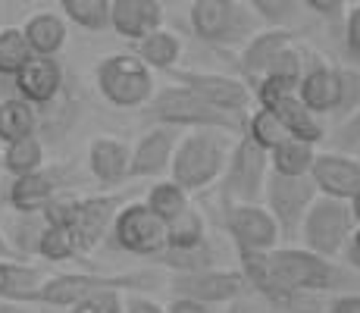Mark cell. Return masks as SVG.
Returning <instances> with one entry per match:
<instances>
[{
    "label": "cell",
    "mask_w": 360,
    "mask_h": 313,
    "mask_svg": "<svg viewBox=\"0 0 360 313\" xmlns=\"http://www.w3.org/2000/svg\"><path fill=\"white\" fill-rule=\"evenodd\" d=\"M166 285L160 267H144L129 269V273H51L41 288L32 295V307H63L69 310L72 304L85 301L88 295L98 291H122V295H148V291Z\"/></svg>",
    "instance_id": "1"
},
{
    "label": "cell",
    "mask_w": 360,
    "mask_h": 313,
    "mask_svg": "<svg viewBox=\"0 0 360 313\" xmlns=\"http://www.w3.org/2000/svg\"><path fill=\"white\" fill-rule=\"evenodd\" d=\"M235 138L238 135H229V132H219V129L182 132L169 163V182H176L188 194L217 185L226 172Z\"/></svg>",
    "instance_id": "2"
},
{
    "label": "cell",
    "mask_w": 360,
    "mask_h": 313,
    "mask_svg": "<svg viewBox=\"0 0 360 313\" xmlns=\"http://www.w3.org/2000/svg\"><path fill=\"white\" fill-rule=\"evenodd\" d=\"M141 113L150 125H169V129H179V132L219 129V132H229V135H241V125H245V120H238V116L207 107L200 97H195L182 85L157 88V94L150 97V103Z\"/></svg>",
    "instance_id": "3"
},
{
    "label": "cell",
    "mask_w": 360,
    "mask_h": 313,
    "mask_svg": "<svg viewBox=\"0 0 360 313\" xmlns=\"http://www.w3.org/2000/svg\"><path fill=\"white\" fill-rule=\"evenodd\" d=\"M188 23L198 41L210 47H245L260 29L248 0H195L188 4Z\"/></svg>",
    "instance_id": "4"
},
{
    "label": "cell",
    "mask_w": 360,
    "mask_h": 313,
    "mask_svg": "<svg viewBox=\"0 0 360 313\" xmlns=\"http://www.w3.org/2000/svg\"><path fill=\"white\" fill-rule=\"evenodd\" d=\"M94 82L101 97L116 110H144L157 94L154 72L135 53H107L94 66Z\"/></svg>",
    "instance_id": "5"
},
{
    "label": "cell",
    "mask_w": 360,
    "mask_h": 313,
    "mask_svg": "<svg viewBox=\"0 0 360 313\" xmlns=\"http://www.w3.org/2000/svg\"><path fill=\"white\" fill-rule=\"evenodd\" d=\"M122 194H88V198H57L44 210V219H63L72 226L82 254L103 245L116 213L122 210Z\"/></svg>",
    "instance_id": "6"
},
{
    "label": "cell",
    "mask_w": 360,
    "mask_h": 313,
    "mask_svg": "<svg viewBox=\"0 0 360 313\" xmlns=\"http://www.w3.org/2000/svg\"><path fill=\"white\" fill-rule=\"evenodd\" d=\"M354 226L357 222L351 217V207L345 200L316 198L301 222L297 238H301V248L310 250V254L326 257V260H338L345 254V248H348Z\"/></svg>",
    "instance_id": "7"
},
{
    "label": "cell",
    "mask_w": 360,
    "mask_h": 313,
    "mask_svg": "<svg viewBox=\"0 0 360 313\" xmlns=\"http://www.w3.org/2000/svg\"><path fill=\"white\" fill-rule=\"evenodd\" d=\"M269 179V154L248 141L245 135L235 138L229 163L219 179V200H232V204H260L263 188Z\"/></svg>",
    "instance_id": "8"
},
{
    "label": "cell",
    "mask_w": 360,
    "mask_h": 313,
    "mask_svg": "<svg viewBox=\"0 0 360 313\" xmlns=\"http://www.w3.org/2000/svg\"><path fill=\"white\" fill-rule=\"evenodd\" d=\"M110 245L131 257L157 260L166 250V222L144 207V200H126L110 226Z\"/></svg>",
    "instance_id": "9"
},
{
    "label": "cell",
    "mask_w": 360,
    "mask_h": 313,
    "mask_svg": "<svg viewBox=\"0 0 360 313\" xmlns=\"http://www.w3.org/2000/svg\"><path fill=\"white\" fill-rule=\"evenodd\" d=\"M172 85L188 88L195 97L207 103V107L219 110L245 120L248 107H251L254 94L238 75H223V72H204V69H172Z\"/></svg>",
    "instance_id": "10"
},
{
    "label": "cell",
    "mask_w": 360,
    "mask_h": 313,
    "mask_svg": "<svg viewBox=\"0 0 360 313\" xmlns=\"http://www.w3.org/2000/svg\"><path fill=\"white\" fill-rule=\"evenodd\" d=\"M226 235L235 241L238 254H269L282 245V232L263 204H232L219 200Z\"/></svg>",
    "instance_id": "11"
},
{
    "label": "cell",
    "mask_w": 360,
    "mask_h": 313,
    "mask_svg": "<svg viewBox=\"0 0 360 313\" xmlns=\"http://www.w3.org/2000/svg\"><path fill=\"white\" fill-rule=\"evenodd\" d=\"M169 285L172 298H188V301L207 304V307H232L241 304V295L248 291V282L238 269H200V273H169Z\"/></svg>",
    "instance_id": "12"
},
{
    "label": "cell",
    "mask_w": 360,
    "mask_h": 313,
    "mask_svg": "<svg viewBox=\"0 0 360 313\" xmlns=\"http://www.w3.org/2000/svg\"><path fill=\"white\" fill-rule=\"evenodd\" d=\"M320 198L310 179H282L269 172L266 188H263V207L269 210V217L276 219L285 238H297L301 232V222L307 217V210L314 207V200Z\"/></svg>",
    "instance_id": "13"
},
{
    "label": "cell",
    "mask_w": 360,
    "mask_h": 313,
    "mask_svg": "<svg viewBox=\"0 0 360 313\" xmlns=\"http://www.w3.org/2000/svg\"><path fill=\"white\" fill-rule=\"evenodd\" d=\"M307 179L314 182L320 198L348 204L360 191V157L348 154V151H316Z\"/></svg>",
    "instance_id": "14"
},
{
    "label": "cell",
    "mask_w": 360,
    "mask_h": 313,
    "mask_svg": "<svg viewBox=\"0 0 360 313\" xmlns=\"http://www.w3.org/2000/svg\"><path fill=\"white\" fill-rule=\"evenodd\" d=\"M179 138H182L179 129H169V125H148V132L131 144L129 179H157V182H160L163 172H169Z\"/></svg>",
    "instance_id": "15"
},
{
    "label": "cell",
    "mask_w": 360,
    "mask_h": 313,
    "mask_svg": "<svg viewBox=\"0 0 360 313\" xmlns=\"http://www.w3.org/2000/svg\"><path fill=\"white\" fill-rule=\"evenodd\" d=\"M85 163H88V172H91L94 182L113 188V185H122L129 179V163H131V148L129 141L116 135H94L88 141V151H85Z\"/></svg>",
    "instance_id": "16"
},
{
    "label": "cell",
    "mask_w": 360,
    "mask_h": 313,
    "mask_svg": "<svg viewBox=\"0 0 360 313\" xmlns=\"http://www.w3.org/2000/svg\"><path fill=\"white\" fill-rule=\"evenodd\" d=\"M110 29L126 41H144L163 29L160 0H110Z\"/></svg>",
    "instance_id": "17"
},
{
    "label": "cell",
    "mask_w": 360,
    "mask_h": 313,
    "mask_svg": "<svg viewBox=\"0 0 360 313\" xmlns=\"http://www.w3.org/2000/svg\"><path fill=\"white\" fill-rule=\"evenodd\" d=\"M16 97L25 101L29 107H47L57 101V94L63 91V66L57 60H44V57H32L19 69L16 79Z\"/></svg>",
    "instance_id": "18"
},
{
    "label": "cell",
    "mask_w": 360,
    "mask_h": 313,
    "mask_svg": "<svg viewBox=\"0 0 360 313\" xmlns=\"http://www.w3.org/2000/svg\"><path fill=\"white\" fill-rule=\"evenodd\" d=\"M295 41H297V34L292 29H260L238 53V69H241V75H245V85L248 88L257 85L263 75H266L269 63L276 60V53H282L288 44H295Z\"/></svg>",
    "instance_id": "19"
},
{
    "label": "cell",
    "mask_w": 360,
    "mask_h": 313,
    "mask_svg": "<svg viewBox=\"0 0 360 313\" xmlns=\"http://www.w3.org/2000/svg\"><path fill=\"white\" fill-rule=\"evenodd\" d=\"M297 101L316 113L323 116H335V107H338V66L329 60H316V63H307L301 75V85H297Z\"/></svg>",
    "instance_id": "20"
},
{
    "label": "cell",
    "mask_w": 360,
    "mask_h": 313,
    "mask_svg": "<svg viewBox=\"0 0 360 313\" xmlns=\"http://www.w3.org/2000/svg\"><path fill=\"white\" fill-rule=\"evenodd\" d=\"M22 34H25V44H29L32 57L57 60V53L66 47L69 23L63 19V13H57V10H38L25 19Z\"/></svg>",
    "instance_id": "21"
},
{
    "label": "cell",
    "mask_w": 360,
    "mask_h": 313,
    "mask_svg": "<svg viewBox=\"0 0 360 313\" xmlns=\"http://www.w3.org/2000/svg\"><path fill=\"white\" fill-rule=\"evenodd\" d=\"M266 110L276 116V122L282 125V132H285L288 138H295V141L314 144L316 148V144L326 138V122H323L316 113H310V110L297 101V94L282 97V101H276L273 107H266Z\"/></svg>",
    "instance_id": "22"
},
{
    "label": "cell",
    "mask_w": 360,
    "mask_h": 313,
    "mask_svg": "<svg viewBox=\"0 0 360 313\" xmlns=\"http://www.w3.org/2000/svg\"><path fill=\"white\" fill-rule=\"evenodd\" d=\"M57 179L51 172H32V176L13 179L10 185V207L19 217H44V210L57 200Z\"/></svg>",
    "instance_id": "23"
},
{
    "label": "cell",
    "mask_w": 360,
    "mask_h": 313,
    "mask_svg": "<svg viewBox=\"0 0 360 313\" xmlns=\"http://www.w3.org/2000/svg\"><path fill=\"white\" fill-rule=\"evenodd\" d=\"M51 273L32 267L22 257L13 260H0V301H16V304H29L32 295L41 288V282Z\"/></svg>",
    "instance_id": "24"
},
{
    "label": "cell",
    "mask_w": 360,
    "mask_h": 313,
    "mask_svg": "<svg viewBox=\"0 0 360 313\" xmlns=\"http://www.w3.org/2000/svg\"><path fill=\"white\" fill-rule=\"evenodd\" d=\"M135 53L138 60L144 63V66L154 72V69H163V72H172V69L179 66V60H182V53H185V44H182V38H179L176 32H169V29H160V32H154V34H148L144 41H138L135 44Z\"/></svg>",
    "instance_id": "25"
},
{
    "label": "cell",
    "mask_w": 360,
    "mask_h": 313,
    "mask_svg": "<svg viewBox=\"0 0 360 313\" xmlns=\"http://www.w3.org/2000/svg\"><path fill=\"white\" fill-rule=\"evenodd\" d=\"M314 160H316L314 144L285 138L282 144H276V148L269 151V172H273V176H282V179H307Z\"/></svg>",
    "instance_id": "26"
},
{
    "label": "cell",
    "mask_w": 360,
    "mask_h": 313,
    "mask_svg": "<svg viewBox=\"0 0 360 313\" xmlns=\"http://www.w3.org/2000/svg\"><path fill=\"white\" fill-rule=\"evenodd\" d=\"M34 254L47 263H69L82 254L79 238H75L72 226L63 219H44V229L38 235V250Z\"/></svg>",
    "instance_id": "27"
},
{
    "label": "cell",
    "mask_w": 360,
    "mask_h": 313,
    "mask_svg": "<svg viewBox=\"0 0 360 313\" xmlns=\"http://www.w3.org/2000/svg\"><path fill=\"white\" fill-rule=\"evenodd\" d=\"M200 245H207V219L195 204L182 213L179 219H172L166 226V250L163 254H185L195 250Z\"/></svg>",
    "instance_id": "28"
},
{
    "label": "cell",
    "mask_w": 360,
    "mask_h": 313,
    "mask_svg": "<svg viewBox=\"0 0 360 313\" xmlns=\"http://www.w3.org/2000/svg\"><path fill=\"white\" fill-rule=\"evenodd\" d=\"M0 170H6L13 179L32 176V172L44 170V141L38 135L22 138V141H13L0 151Z\"/></svg>",
    "instance_id": "29"
},
{
    "label": "cell",
    "mask_w": 360,
    "mask_h": 313,
    "mask_svg": "<svg viewBox=\"0 0 360 313\" xmlns=\"http://www.w3.org/2000/svg\"><path fill=\"white\" fill-rule=\"evenodd\" d=\"M34 132H38V113H34V107H29L19 97L0 101V141L13 144V141H22V138H32Z\"/></svg>",
    "instance_id": "30"
},
{
    "label": "cell",
    "mask_w": 360,
    "mask_h": 313,
    "mask_svg": "<svg viewBox=\"0 0 360 313\" xmlns=\"http://www.w3.org/2000/svg\"><path fill=\"white\" fill-rule=\"evenodd\" d=\"M144 207H148L157 219H163L166 226H169L172 219H179L191 207V194L182 191V188L176 182H169V179H160V182L150 185L148 198H144Z\"/></svg>",
    "instance_id": "31"
},
{
    "label": "cell",
    "mask_w": 360,
    "mask_h": 313,
    "mask_svg": "<svg viewBox=\"0 0 360 313\" xmlns=\"http://www.w3.org/2000/svg\"><path fill=\"white\" fill-rule=\"evenodd\" d=\"M60 13L66 23L85 32L110 29V0H60Z\"/></svg>",
    "instance_id": "32"
},
{
    "label": "cell",
    "mask_w": 360,
    "mask_h": 313,
    "mask_svg": "<svg viewBox=\"0 0 360 313\" xmlns=\"http://www.w3.org/2000/svg\"><path fill=\"white\" fill-rule=\"evenodd\" d=\"M32 60V51L25 44V34L19 25H4L0 29V75L16 79L19 69Z\"/></svg>",
    "instance_id": "33"
},
{
    "label": "cell",
    "mask_w": 360,
    "mask_h": 313,
    "mask_svg": "<svg viewBox=\"0 0 360 313\" xmlns=\"http://www.w3.org/2000/svg\"><path fill=\"white\" fill-rule=\"evenodd\" d=\"M241 135L248 138V141H254L257 148H263L269 154V151L276 148V144L285 141V132H282V125L276 122V116L269 113V110H251V113L245 116V125H241Z\"/></svg>",
    "instance_id": "34"
},
{
    "label": "cell",
    "mask_w": 360,
    "mask_h": 313,
    "mask_svg": "<svg viewBox=\"0 0 360 313\" xmlns=\"http://www.w3.org/2000/svg\"><path fill=\"white\" fill-rule=\"evenodd\" d=\"M304 69H307V57H304V51L297 44H288L282 53H276V60L269 63V69H266L263 79L279 82V85H288V88H295L297 91Z\"/></svg>",
    "instance_id": "35"
},
{
    "label": "cell",
    "mask_w": 360,
    "mask_h": 313,
    "mask_svg": "<svg viewBox=\"0 0 360 313\" xmlns=\"http://www.w3.org/2000/svg\"><path fill=\"white\" fill-rule=\"evenodd\" d=\"M254 16L266 23V29H288V23L304 10L301 0H248Z\"/></svg>",
    "instance_id": "36"
},
{
    "label": "cell",
    "mask_w": 360,
    "mask_h": 313,
    "mask_svg": "<svg viewBox=\"0 0 360 313\" xmlns=\"http://www.w3.org/2000/svg\"><path fill=\"white\" fill-rule=\"evenodd\" d=\"M360 110V69L357 66H338V107L335 120L345 122Z\"/></svg>",
    "instance_id": "37"
},
{
    "label": "cell",
    "mask_w": 360,
    "mask_h": 313,
    "mask_svg": "<svg viewBox=\"0 0 360 313\" xmlns=\"http://www.w3.org/2000/svg\"><path fill=\"white\" fill-rule=\"evenodd\" d=\"M69 313H126V295L122 291H98L85 301L72 304Z\"/></svg>",
    "instance_id": "38"
},
{
    "label": "cell",
    "mask_w": 360,
    "mask_h": 313,
    "mask_svg": "<svg viewBox=\"0 0 360 313\" xmlns=\"http://www.w3.org/2000/svg\"><path fill=\"white\" fill-rule=\"evenodd\" d=\"M345 57L351 66L360 69V4L348 6V16H345Z\"/></svg>",
    "instance_id": "39"
},
{
    "label": "cell",
    "mask_w": 360,
    "mask_h": 313,
    "mask_svg": "<svg viewBox=\"0 0 360 313\" xmlns=\"http://www.w3.org/2000/svg\"><path fill=\"white\" fill-rule=\"evenodd\" d=\"M301 4L304 10L316 13L326 23H345V16H348V4L345 0H301Z\"/></svg>",
    "instance_id": "40"
},
{
    "label": "cell",
    "mask_w": 360,
    "mask_h": 313,
    "mask_svg": "<svg viewBox=\"0 0 360 313\" xmlns=\"http://www.w3.org/2000/svg\"><path fill=\"white\" fill-rule=\"evenodd\" d=\"M335 138H338V144H345V148H354V144H360V110L354 116H348L345 122H338Z\"/></svg>",
    "instance_id": "41"
},
{
    "label": "cell",
    "mask_w": 360,
    "mask_h": 313,
    "mask_svg": "<svg viewBox=\"0 0 360 313\" xmlns=\"http://www.w3.org/2000/svg\"><path fill=\"white\" fill-rule=\"evenodd\" d=\"M126 313H166V304L150 295H126Z\"/></svg>",
    "instance_id": "42"
},
{
    "label": "cell",
    "mask_w": 360,
    "mask_h": 313,
    "mask_svg": "<svg viewBox=\"0 0 360 313\" xmlns=\"http://www.w3.org/2000/svg\"><path fill=\"white\" fill-rule=\"evenodd\" d=\"M323 313H360V295H348V291H345V295H335Z\"/></svg>",
    "instance_id": "43"
},
{
    "label": "cell",
    "mask_w": 360,
    "mask_h": 313,
    "mask_svg": "<svg viewBox=\"0 0 360 313\" xmlns=\"http://www.w3.org/2000/svg\"><path fill=\"white\" fill-rule=\"evenodd\" d=\"M166 313H219L217 307H207V304H198V301H188V298H172L166 304Z\"/></svg>",
    "instance_id": "44"
},
{
    "label": "cell",
    "mask_w": 360,
    "mask_h": 313,
    "mask_svg": "<svg viewBox=\"0 0 360 313\" xmlns=\"http://www.w3.org/2000/svg\"><path fill=\"white\" fill-rule=\"evenodd\" d=\"M345 263H348L351 269H360V226H354V232H351L348 238V248H345Z\"/></svg>",
    "instance_id": "45"
},
{
    "label": "cell",
    "mask_w": 360,
    "mask_h": 313,
    "mask_svg": "<svg viewBox=\"0 0 360 313\" xmlns=\"http://www.w3.org/2000/svg\"><path fill=\"white\" fill-rule=\"evenodd\" d=\"M13 257H19V254H16V248L10 245V235H6L4 229H0V260H13Z\"/></svg>",
    "instance_id": "46"
},
{
    "label": "cell",
    "mask_w": 360,
    "mask_h": 313,
    "mask_svg": "<svg viewBox=\"0 0 360 313\" xmlns=\"http://www.w3.org/2000/svg\"><path fill=\"white\" fill-rule=\"evenodd\" d=\"M0 313H34L32 304H16V301H0Z\"/></svg>",
    "instance_id": "47"
},
{
    "label": "cell",
    "mask_w": 360,
    "mask_h": 313,
    "mask_svg": "<svg viewBox=\"0 0 360 313\" xmlns=\"http://www.w3.org/2000/svg\"><path fill=\"white\" fill-rule=\"evenodd\" d=\"M348 207H351V217H354V222H357V226H360V191L354 194V198H351L348 200Z\"/></svg>",
    "instance_id": "48"
},
{
    "label": "cell",
    "mask_w": 360,
    "mask_h": 313,
    "mask_svg": "<svg viewBox=\"0 0 360 313\" xmlns=\"http://www.w3.org/2000/svg\"><path fill=\"white\" fill-rule=\"evenodd\" d=\"M223 313H248V307L245 304H232V307H226Z\"/></svg>",
    "instance_id": "49"
}]
</instances>
